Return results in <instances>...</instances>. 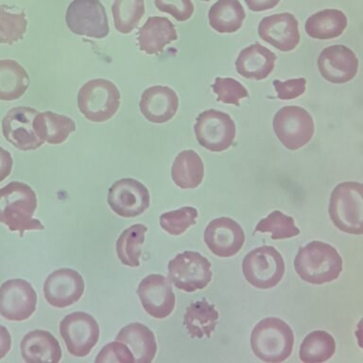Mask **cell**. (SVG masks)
I'll use <instances>...</instances> for the list:
<instances>
[{
  "instance_id": "30",
  "label": "cell",
  "mask_w": 363,
  "mask_h": 363,
  "mask_svg": "<svg viewBox=\"0 0 363 363\" xmlns=\"http://www.w3.org/2000/svg\"><path fill=\"white\" fill-rule=\"evenodd\" d=\"M246 13L238 0H218L210 8L209 25L220 33H235L242 27Z\"/></svg>"
},
{
  "instance_id": "39",
  "label": "cell",
  "mask_w": 363,
  "mask_h": 363,
  "mask_svg": "<svg viewBox=\"0 0 363 363\" xmlns=\"http://www.w3.org/2000/svg\"><path fill=\"white\" fill-rule=\"evenodd\" d=\"M155 3L159 11L170 14L179 22L186 21L194 13L191 0H155Z\"/></svg>"
},
{
  "instance_id": "29",
  "label": "cell",
  "mask_w": 363,
  "mask_h": 363,
  "mask_svg": "<svg viewBox=\"0 0 363 363\" xmlns=\"http://www.w3.org/2000/svg\"><path fill=\"white\" fill-rule=\"evenodd\" d=\"M30 85V76L14 60H0V101L21 98Z\"/></svg>"
},
{
  "instance_id": "44",
  "label": "cell",
  "mask_w": 363,
  "mask_h": 363,
  "mask_svg": "<svg viewBox=\"0 0 363 363\" xmlns=\"http://www.w3.org/2000/svg\"><path fill=\"white\" fill-rule=\"evenodd\" d=\"M201 1H210V0H201Z\"/></svg>"
},
{
  "instance_id": "36",
  "label": "cell",
  "mask_w": 363,
  "mask_h": 363,
  "mask_svg": "<svg viewBox=\"0 0 363 363\" xmlns=\"http://www.w3.org/2000/svg\"><path fill=\"white\" fill-rule=\"evenodd\" d=\"M199 213L194 207L184 206L182 208L164 213L160 217L162 229L169 235H183L189 227L194 225Z\"/></svg>"
},
{
  "instance_id": "19",
  "label": "cell",
  "mask_w": 363,
  "mask_h": 363,
  "mask_svg": "<svg viewBox=\"0 0 363 363\" xmlns=\"http://www.w3.org/2000/svg\"><path fill=\"white\" fill-rule=\"evenodd\" d=\"M261 39L284 52L295 50L300 43L299 23L292 13H277L261 20Z\"/></svg>"
},
{
  "instance_id": "11",
  "label": "cell",
  "mask_w": 363,
  "mask_h": 363,
  "mask_svg": "<svg viewBox=\"0 0 363 363\" xmlns=\"http://www.w3.org/2000/svg\"><path fill=\"white\" fill-rule=\"evenodd\" d=\"M60 334L72 356H88L99 342V323L92 315L84 312L68 314L60 323Z\"/></svg>"
},
{
  "instance_id": "4",
  "label": "cell",
  "mask_w": 363,
  "mask_h": 363,
  "mask_svg": "<svg viewBox=\"0 0 363 363\" xmlns=\"http://www.w3.org/2000/svg\"><path fill=\"white\" fill-rule=\"evenodd\" d=\"M329 216L340 231L352 235L363 233V186L356 182L337 184L331 193Z\"/></svg>"
},
{
  "instance_id": "6",
  "label": "cell",
  "mask_w": 363,
  "mask_h": 363,
  "mask_svg": "<svg viewBox=\"0 0 363 363\" xmlns=\"http://www.w3.org/2000/svg\"><path fill=\"white\" fill-rule=\"evenodd\" d=\"M242 269L244 277L252 286L269 289L283 279L285 261L274 247H258L244 257Z\"/></svg>"
},
{
  "instance_id": "43",
  "label": "cell",
  "mask_w": 363,
  "mask_h": 363,
  "mask_svg": "<svg viewBox=\"0 0 363 363\" xmlns=\"http://www.w3.org/2000/svg\"><path fill=\"white\" fill-rule=\"evenodd\" d=\"M11 348V337L8 329L0 325V360L4 359Z\"/></svg>"
},
{
  "instance_id": "37",
  "label": "cell",
  "mask_w": 363,
  "mask_h": 363,
  "mask_svg": "<svg viewBox=\"0 0 363 363\" xmlns=\"http://www.w3.org/2000/svg\"><path fill=\"white\" fill-rule=\"evenodd\" d=\"M213 91L218 96V101L234 104L235 106H240V99L249 96L246 88L240 82L232 78L216 79Z\"/></svg>"
},
{
  "instance_id": "27",
  "label": "cell",
  "mask_w": 363,
  "mask_h": 363,
  "mask_svg": "<svg viewBox=\"0 0 363 363\" xmlns=\"http://www.w3.org/2000/svg\"><path fill=\"white\" fill-rule=\"evenodd\" d=\"M218 320V313L214 305L206 299L192 303L186 308L184 325L193 339L211 337Z\"/></svg>"
},
{
  "instance_id": "42",
  "label": "cell",
  "mask_w": 363,
  "mask_h": 363,
  "mask_svg": "<svg viewBox=\"0 0 363 363\" xmlns=\"http://www.w3.org/2000/svg\"><path fill=\"white\" fill-rule=\"evenodd\" d=\"M250 10L252 11H265L272 10L279 4L280 0H244Z\"/></svg>"
},
{
  "instance_id": "18",
  "label": "cell",
  "mask_w": 363,
  "mask_h": 363,
  "mask_svg": "<svg viewBox=\"0 0 363 363\" xmlns=\"http://www.w3.org/2000/svg\"><path fill=\"white\" fill-rule=\"evenodd\" d=\"M204 242L217 257H231L242 248L245 234L237 221L226 217L218 218L206 226Z\"/></svg>"
},
{
  "instance_id": "3",
  "label": "cell",
  "mask_w": 363,
  "mask_h": 363,
  "mask_svg": "<svg viewBox=\"0 0 363 363\" xmlns=\"http://www.w3.org/2000/svg\"><path fill=\"white\" fill-rule=\"evenodd\" d=\"M294 345V331L285 320L279 318H266L252 329V350L262 362H285L291 356Z\"/></svg>"
},
{
  "instance_id": "13",
  "label": "cell",
  "mask_w": 363,
  "mask_h": 363,
  "mask_svg": "<svg viewBox=\"0 0 363 363\" xmlns=\"http://www.w3.org/2000/svg\"><path fill=\"white\" fill-rule=\"evenodd\" d=\"M37 294L24 279H11L0 286V315L6 320L23 322L33 316Z\"/></svg>"
},
{
  "instance_id": "9",
  "label": "cell",
  "mask_w": 363,
  "mask_h": 363,
  "mask_svg": "<svg viewBox=\"0 0 363 363\" xmlns=\"http://www.w3.org/2000/svg\"><path fill=\"white\" fill-rule=\"evenodd\" d=\"M274 130L284 147L296 150L313 138L315 125L308 111L299 106H286L275 113Z\"/></svg>"
},
{
  "instance_id": "1",
  "label": "cell",
  "mask_w": 363,
  "mask_h": 363,
  "mask_svg": "<svg viewBox=\"0 0 363 363\" xmlns=\"http://www.w3.org/2000/svg\"><path fill=\"white\" fill-rule=\"evenodd\" d=\"M37 208L36 193L27 184L11 182L0 189V223L20 237L26 231L44 230L41 221L33 218Z\"/></svg>"
},
{
  "instance_id": "28",
  "label": "cell",
  "mask_w": 363,
  "mask_h": 363,
  "mask_svg": "<svg viewBox=\"0 0 363 363\" xmlns=\"http://www.w3.org/2000/svg\"><path fill=\"white\" fill-rule=\"evenodd\" d=\"M172 177L182 189H197L203 183L204 166L201 156L192 150L179 153L173 162Z\"/></svg>"
},
{
  "instance_id": "40",
  "label": "cell",
  "mask_w": 363,
  "mask_h": 363,
  "mask_svg": "<svg viewBox=\"0 0 363 363\" xmlns=\"http://www.w3.org/2000/svg\"><path fill=\"white\" fill-rule=\"evenodd\" d=\"M277 98L282 101H291L302 96L306 92V79H292L286 82H280L275 79L274 82Z\"/></svg>"
},
{
  "instance_id": "12",
  "label": "cell",
  "mask_w": 363,
  "mask_h": 363,
  "mask_svg": "<svg viewBox=\"0 0 363 363\" xmlns=\"http://www.w3.org/2000/svg\"><path fill=\"white\" fill-rule=\"evenodd\" d=\"M108 204L113 212L122 218L138 217L150 207L149 189L135 179H121L110 187Z\"/></svg>"
},
{
  "instance_id": "34",
  "label": "cell",
  "mask_w": 363,
  "mask_h": 363,
  "mask_svg": "<svg viewBox=\"0 0 363 363\" xmlns=\"http://www.w3.org/2000/svg\"><path fill=\"white\" fill-rule=\"evenodd\" d=\"M112 13L116 30L122 34L130 33L144 16V0H115Z\"/></svg>"
},
{
  "instance_id": "10",
  "label": "cell",
  "mask_w": 363,
  "mask_h": 363,
  "mask_svg": "<svg viewBox=\"0 0 363 363\" xmlns=\"http://www.w3.org/2000/svg\"><path fill=\"white\" fill-rule=\"evenodd\" d=\"M194 132L201 146L212 152L229 149L237 133L231 116L214 109L204 111L199 115Z\"/></svg>"
},
{
  "instance_id": "32",
  "label": "cell",
  "mask_w": 363,
  "mask_h": 363,
  "mask_svg": "<svg viewBox=\"0 0 363 363\" xmlns=\"http://www.w3.org/2000/svg\"><path fill=\"white\" fill-rule=\"evenodd\" d=\"M336 352V342L328 332L316 330L309 333L300 347V359L305 363L328 362Z\"/></svg>"
},
{
  "instance_id": "2",
  "label": "cell",
  "mask_w": 363,
  "mask_h": 363,
  "mask_svg": "<svg viewBox=\"0 0 363 363\" xmlns=\"http://www.w3.org/2000/svg\"><path fill=\"white\" fill-rule=\"evenodd\" d=\"M294 268L305 282L323 285L340 277L342 258L330 244L314 240L301 247L294 259Z\"/></svg>"
},
{
  "instance_id": "20",
  "label": "cell",
  "mask_w": 363,
  "mask_h": 363,
  "mask_svg": "<svg viewBox=\"0 0 363 363\" xmlns=\"http://www.w3.org/2000/svg\"><path fill=\"white\" fill-rule=\"evenodd\" d=\"M139 107L147 121L163 124L174 118L179 108V98L172 88L155 85L142 93Z\"/></svg>"
},
{
  "instance_id": "24",
  "label": "cell",
  "mask_w": 363,
  "mask_h": 363,
  "mask_svg": "<svg viewBox=\"0 0 363 363\" xmlns=\"http://www.w3.org/2000/svg\"><path fill=\"white\" fill-rule=\"evenodd\" d=\"M116 340L129 347L136 363H150L157 352L153 332L140 323H129L118 332Z\"/></svg>"
},
{
  "instance_id": "38",
  "label": "cell",
  "mask_w": 363,
  "mask_h": 363,
  "mask_svg": "<svg viewBox=\"0 0 363 363\" xmlns=\"http://www.w3.org/2000/svg\"><path fill=\"white\" fill-rule=\"evenodd\" d=\"M96 363H133L135 357L129 347L124 343L118 342H110L105 345L96 357Z\"/></svg>"
},
{
  "instance_id": "16",
  "label": "cell",
  "mask_w": 363,
  "mask_h": 363,
  "mask_svg": "<svg viewBox=\"0 0 363 363\" xmlns=\"http://www.w3.org/2000/svg\"><path fill=\"white\" fill-rule=\"evenodd\" d=\"M84 280L72 269H60L48 275L44 284V295L47 302L57 308L74 305L84 294Z\"/></svg>"
},
{
  "instance_id": "21",
  "label": "cell",
  "mask_w": 363,
  "mask_h": 363,
  "mask_svg": "<svg viewBox=\"0 0 363 363\" xmlns=\"http://www.w3.org/2000/svg\"><path fill=\"white\" fill-rule=\"evenodd\" d=\"M277 57L269 48L255 43L240 51L235 68L245 79L261 81L268 78L275 67Z\"/></svg>"
},
{
  "instance_id": "25",
  "label": "cell",
  "mask_w": 363,
  "mask_h": 363,
  "mask_svg": "<svg viewBox=\"0 0 363 363\" xmlns=\"http://www.w3.org/2000/svg\"><path fill=\"white\" fill-rule=\"evenodd\" d=\"M33 129L42 141L59 145L67 141L68 136L75 132L76 124L68 116L48 111L37 113L33 121Z\"/></svg>"
},
{
  "instance_id": "26",
  "label": "cell",
  "mask_w": 363,
  "mask_h": 363,
  "mask_svg": "<svg viewBox=\"0 0 363 363\" xmlns=\"http://www.w3.org/2000/svg\"><path fill=\"white\" fill-rule=\"evenodd\" d=\"M347 27V17L336 9H326L312 14L306 20V34L313 39L330 40L342 35Z\"/></svg>"
},
{
  "instance_id": "41",
  "label": "cell",
  "mask_w": 363,
  "mask_h": 363,
  "mask_svg": "<svg viewBox=\"0 0 363 363\" xmlns=\"http://www.w3.org/2000/svg\"><path fill=\"white\" fill-rule=\"evenodd\" d=\"M13 160L11 153L0 147V183L10 176Z\"/></svg>"
},
{
  "instance_id": "23",
  "label": "cell",
  "mask_w": 363,
  "mask_h": 363,
  "mask_svg": "<svg viewBox=\"0 0 363 363\" xmlns=\"http://www.w3.org/2000/svg\"><path fill=\"white\" fill-rule=\"evenodd\" d=\"M178 39L174 25L166 17H150L138 31V45L149 55L158 54L166 45Z\"/></svg>"
},
{
  "instance_id": "17",
  "label": "cell",
  "mask_w": 363,
  "mask_h": 363,
  "mask_svg": "<svg viewBox=\"0 0 363 363\" xmlns=\"http://www.w3.org/2000/svg\"><path fill=\"white\" fill-rule=\"evenodd\" d=\"M320 75L331 84H342L352 81L359 71V60L350 48L342 45L325 48L318 58Z\"/></svg>"
},
{
  "instance_id": "33",
  "label": "cell",
  "mask_w": 363,
  "mask_h": 363,
  "mask_svg": "<svg viewBox=\"0 0 363 363\" xmlns=\"http://www.w3.org/2000/svg\"><path fill=\"white\" fill-rule=\"evenodd\" d=\"M28 20L24 11L0 5V44L13 45L24 38Z\"/></svg>"
},
{
  "instance_id": "35",
  "label": "cell",
  "mask_w": 363,
  "mask_h": 363,
  "mask_svg": "<svg viewBox=\"0 0 363 363\" xmlns=\"http://www.w3.org/2000/svg\"><path fill=\"white\" fill-rule=\"evenodd\" d=\"M255 232L271 233L272 240H286L296 237L300 230L295 225L294 218L275 210L268 217L261 220Z\"/></svg>"
},
{
  "instance_id": "7",
  "label": "cell",
  "mask_w": 363,
  "mask_h": 363,
  "mask_svg": "<svg viewBox=\"0 0 363 363\" xmlns=\"http://www.w3.org/2000/svg\"><path fill=\"white\" fill-rule=\"evenodd\" d=\"M169 278L180 291L194 292L208 286L212 280L211 263L196 252L186 251L169 261Z\"/></svg>"
},
{
  "instance_id": "15",
  "label": "cell",
  "mask_w": 363,
  "mask_h": 363,
  "mask_svg": "<svg viewBox=\"0 0 363 363\" xmlns=\"http://www.w3.org/2000/svg\"><path fill=\"white\" fill-rule=\"evenodd\" d=\"M138 294L145 311L155 319H164L174 311V292L169 279L164 275H147L139 284Z\"/></svg>"
},
{
  "instance_id": "5",
  "label": "cell",
  "mask_w": 363,
  "mask_h": 363,
  "mask_svg": "<svg viewBox=\"0 0 363 363\" xmlns=\"http://www.w3.org/2000/svg\"><path fill=\"white\" fill-rule=\"evenodd\" d=\"M121 106V93L112 82L91 79L78 93V107L84 118L95 123L109 121Z\"/></svg>"
},
{
  "instance_id": "8",
  "label": "cell",
  "mask_w": 363,
  "mask_h": 363,
  "mask_svg": "<svg viewBox=\"0 0 363 363\" xmlns=\"http://www.w3.org/2000/svg\"><path fill=\"white\" fill-rule=\"evenodd\" d=\"M65 22L77 35L102 39L110 33L106 11L99 0H73L65 13Z\"/></svg>"
},
{
  "instance_id": "31",
  "label": "cell",
  "mask_w": 363,
  "mask_h": 363,
  "mask_svg": "<svg viewBox=\"0 0 363 363\" xmlns=\"http://www.w3.org/2000/svg\"><path fill=\"white\" fill-rule=\"evenodd\" d=\"M147 228L138 223L124 230L116 241V255L125 266L138 268L140 266L141 246L145 241Z\"/></svg>"
},
{
  "instance_id": "14",
  "label": "cell",
  "mask_w": 363,
  "mask_h": 363,
  "mask_svg": "<svg viewBox=\"0 0 363 363\" xmlns=\"http://www.w3.org/2000/svg\"><path fill=\"white\" fill-rule=\"evenodd\" d=\"M37 113V110L30 107H16L9 111L2 121V133L6 141L23 152L42 147L44 141L36 135L33 129Z\"/></svg>"
},
{
  "instance_id": "22",
  "label": "cell",
  "mask_w": 363,
  "mask_h": 363,
  "mask_svg": "<svg viewBox=\"0 0 363 363\" xmlns=\"http://www.w3.org/2000/svg\"><path fill=\"white\" fill-rule=\"evenodd\" d=\"M22 359L28 363H58L62 359V349L58 340L50 332L33 330L20 343Z\"/></svg>"
}]
</instances>
